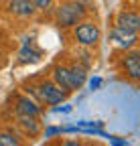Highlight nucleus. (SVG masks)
<instances>
[{
	"label": "nucleus",
	"instance_id": "4468645a",
	"mask_svg": "<svg viewBox=\"0 0 140 146\" xmlns=\"http://www.w3.org/2000/svg\"><path fill=\"white\" fill-rule=\"evenodd\" d=\"M53 2H55V0H33V4L37 6V10H41V12L49 10L51 6H53Z\"/></svg>",
	"mask_w": 140,
	"mask_h": 146
},
{
	"label": "nucleus",
	"instance_id": "20e7f679",
	"mask_svg": "<svg viewBox=\"0 0 140 146\" xmlns=\"http://www.w3.org/2000/svg\"><path fill=\"white\" fill-rule=\"evenodd\" d=\"M120 67H122V73L132 79V81H140V49H130V51H124L120 59Z\"/></svg>",
	"mask_w": 140,
	"mask_h": 146
},
{
	"label": "nucleus",
	"instance_id": "2eb2a0df",
	"mask_svg": "<svg viewBox=\"0 0 140 146\" xmlns=\"http://www.w3.org/2000/svg\"><path fill=\"white\" fill-rule=\"evenodd\" d=\"M59 146H83V142L81 140H63Z\"/></svg>",
	"mask_w": 140,
	"mask_h": 146
},
{
	"label": "nucleus",
	"instance_id": "6e6552de",
	"mask_svg": "<svg viewBox=\"0 0 140 146\" xmlns=\"http://www.w3.org/2000/svg\"><path fill=\"white\" fill-rule=\"evenodd\" d=\"M110 39H112V43H114L116 47H120L122 51H130V49H134V47L138 45L140 35L128 33V31H122V29L114 27V29L110 31Z\"/></svg>",
	"mask_w": 140,
	"mask_h": 146
},
{
	"label": "nucleus",
	"instance_id": "f257e3e1",
	"mask_svg": "<svg viewBox=\"0 0 140 146\" xmlns=\"http://www.w3.org/2000/svg\"><path fill=\"white\" fill-rule=\"evenodd\" d=\"M87 16V8L81 0H65L55 8V25L61 31L73 29L77 23L85 21Z\"/></svg>",
	"mask_w": 140,
	"mask_h": 146
},
{
	"label": "nucleus",
	"instance_id": "dca6fc26",
	"mask_svg": "<svg viewBox=\"0 0 140 146\" xmlns=\"http://www.w3.org/2000/svg\"><path fill=\"white\" fill-rule=\"evenodd\" d=\"M63 130L61 128H49V130L45 132V138H49V136H55V134H61Z\"/></svg>",
	"mask_w": 140,
	"mask_h": 146
},
{
	"label": "nucleus",
	"instance_id": "39448f33",
	"mask_svg": "<svg viewBox=\"0 0 140 146\" xmlns=\"http://www.w3.org/2000/svg\"><path fill=\"white\" fill-rule=\"evenodd\" d=\"M4 10L14 16V18H21V21H29V18H35L37 14V6L33 4V0H6L4 2Z\"/></svg>",
	"mask_w": 140,
	"mask_h": 146
},
{
	"label": "nucleus",
	"instance_id": "f3484780",
	"mask_svg": "<svg viewBox=\"0 0 140 146\" xmlns=\"http://www.w3.org/2000/svg\"><path fill=\"white\" fill-rule=\"evenodd\" d=\"M110 142H112L114 146H128L126 142H122V140H120V138H116V136H110Z\"/></svg>",
	"mask_w": 140,
	"mask_h": 146
},
{
	"label": "nucleus",
	"instance_id": "7ed1b4c3",
	"mask_svg": "<svg viewBox=\"0 0 140 146\" xmlns=\"http://www.w3.org/2000/svg\"><path fill=\"white\" fill-rule=\"evenodd\" d=\"M37 91H39L37 102L41 106H59L69 98L53 79H41L37 83Z\"/></svg>",
	"mask_w": 140,
	"mask_h": 146
},
{
	"label": "nucleus",
	"instance_id": "ddd939ff",
	"mask_svg": "<svg viewBox=\"0 0 140 146\" xmlns=\"http://www.w3.org/2000/svg\"><path fill=\"white\" fill-rule=\"evenodd\" d=\"M39 59H41V51L31 49V43H29V47H25L19 53V63H37Z\"/></svg>",
	"mask_w": 140,
	"mask_h": 146
},
{
	"label": "nucleus",
	"instance_id": "0eeeda50",
	"mask_svg": "<svg viewBox=\"0 0 140 146\" xmlns=\"http://www.w3.org/2000/svg\"><path fill=\"white\" fill-rule=\"evenodd\" d=\"M14 114L16 116H35V118H41L43 108H41L39 102H35L33 98H29L27 94H23V96H16V100H14Z\"/></svg>",
	"mask_w": 140,
	"mask_h": 146
},
{
	"label": "nucleus",
	"instance_id": "1a4fd4ad",
	"mask_svg": "<svg viewBox=\"0 0 140 146\" xmlns=\"http://www.w3.org/2000/svg\"><path fill=\"white\" fill-rule=\"evenodd\" d=\"M51 79H53L65 94H73L71 87V75H69V63H57L53 69H51Z\"/></svg>",
	"mask_w": 140,
	"mask_h": 146
},
{
	"label": "nucleus",
	"instance_id": "f03ea898",
	"mask_svg": "<svg viewBox=\"0 0 140 146\" xmlns=\"http://www.w3.org/2000/svg\"><path fill=\"white\" fill-rule=\"evenodd\" d=\"M71 36L81 49H94L102 41V29L92 21H81L71 29Z\"/></svg>",
	"mask_w": 140,
	"mask_h": 146
},
{
	"label": "nucleus",
	"instance_id": "9b49d317",
	"mask_svg": "<svg viewBox=\"0 0 140 146\" xmlns=\"http://www.w3.org/2000/svg\"><path fill=\"white\" fill-rule=\"evenodd\" d=\"M87 69L85 65H81L79 61H71L69 63V75H71V87H73V91H77V89H81L83 87V83L87 81Z\"/></svg>",
	"mask_w": 140,
	"mask_h": 146
},
{
	"label": "nucleus",
	"instance_id": "f8f14e48",
	"mask_svg": "<svg viewBox=\"0 0 140 146\" xmlns=\"http://www.w3.org/2000/svg\"><path fill=\"white\" fill-rule=\"evenodd\" d=\"M0 146H25L23 138H19L12 130H0Z\"/></svg>",
	"mask_w": 140,
	"mask_h": 146
},
{
	"label": "nucleus",
	"instance_id": "9d476101",
	"mask_svg": "<svg viewBox=\"0 0 140 146\" xmlns=\"http://www.w3.org/2000/svg\"><path fill=\"white\" fill-rule=\"evenodd\" d=\"M16 126H19L25 132V136H29V138H37L43 132V124L39 122V118H35V116H16Z\"/></svg>",
	"mask_w": 140,
	"mask_h": 146
},
{
	"label": "nucleus",
	"instance_id": "a211bd4d",
	"mask_svg": "<svg viewBox=\"0 0 140 146\" xmlns=\"http://www.w3.org/2000/svg\"><path fill=\"white\" fill-rule=\"evenodd\" d=\"M100 83H102V79H100V77H96V79H92V83H90V85H92V89H98V87H100Z\"/></svg>",
	"mask_w": 140,
	"mask_h": 146
},
{
	"label": "nucleus",
	"instance_id": "423d86ee",
	"mask_svg": "<svg viewBox=\"0 0 140 146\" xmlns=\"http://www.w3.org/2000/svg\"><path fill=\"white\" fill-rule=\"evenodd\" d=\"M114 27H118V29H122V31H128V33L140 35V12L122 8V10L116 14Z\"/></svg>",
	"mask_w": 140,
	"mask_h": 146
}]
</instances>
